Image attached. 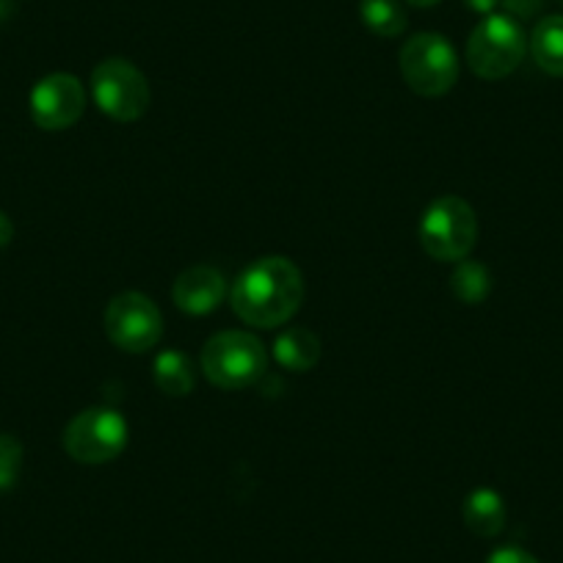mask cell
Listing matches in <instances>:
<instances>
[{
  "mask_svg": "<svg viewBox=\"0 0 563 563\" xmlns=\"http://www.w3.org/2000/svg\"><path fill=\"white\" fill-rule=\"evenodd\" d=\"M202 371L219 389H246L268 371V351L254 334L230 329L205 343Z\"/></svg>",
  "mask_w": 563,
  "mask_h": 563,
  "instance_id": "obj_3",
  "label": "cell"
},
{
  "mask_svg": "<svg viewBox=\"0 0 563 563\" xmlns=\"http://www.w3.org/2000/svg\"><path fill=\"white\" fill-rule=\"evenodd\" d=\"M464 525L481 539H492L506 528V503L495 489H475L464 500Z\"/></svg>",
  "mask_w": 563,
  "mask_h": 563,
  "instance_id": "obj_12",
  "label": "cell"
},
{
  "mask_svg": "<svg viewBox=\"0 0 563 563\" xmlns=\"http://www.w3.org/2000/svg\"><path fill=\"white\" fill-rule=\"evenodd\" d=\"M227 299V279L213 265H191L172 285V301L186 316H208Z\"/></svg>",
  "mask_w": 563,
  "mask_h": 563,
  "instance_id": "obj_10",
  "label": "cell"
},
{
  "mask_svg": "<svg viewBox=\"0 0 563 563\" xmlns=\"http://www.w3.org/2000/svg\"><path fill=\"white\" fill-rule=\"evenodd\" d=\"M23 464V445L12 434H0V492L12 489Z\"/></svg>",
  "mask_w": 563,
  "mask_h": 563,
  "instance_id": "obj_17",
  "label": "cell"
},
{
  "mask_svg": "<svg viewBox=\"0 0 563 563\" xmlns=\"http://www.w3.org/2000/svg\"><path fill=\"white\" fill-rule=\"evenodd\" d=\"M14 238V224L3 210H0V249H7Z\"/></svg>",
  "mask_w": 563,
  "mask_h": 563,
  "instance_id": "obj_21",
  "label": "cell"
},
{
  "mask_svg": "<svg viewBox=\"0 0 563 563\" xmlns=\"http://www.w3.org/2000/svg\"><path fill=\"white\" fill-rule=\"evenodd\" d=\"M128 420L117 409H86L64 429V451L80 464H108L128 448Z\"/></svg>",
  "mask_w": 563,
  "mask_h": 563,
  "instance_id": "obj_7",
  "label": "cell"
},
{
  "mask_svg": "<svg viewBox=\"0 0 563 563\" xmlns=\"http://www.w3.org/2000/svg\"><path fill=\"white\" fill-rule=\"evenodd\" d=\"M406 3H411V7H420V9H429V7H437L440 0H406Z\"/></svg>",
  "mask_w": 563,
  "mask_h": 563,
  "instance_id": "obj_22",
  "label": "cell"
},
{
  "mask_svg": "<svg viewBox=\"0 0 563 563\" xmlns=\"http://www.w3.org/2000/svg\"><path fill=\"white\" fill-rule=\"evenodd\" d=\"M230 301L235 316L249 327L276 329L305 305V274L294 260L268 254L238 274Z\"/></svg>",
  "mask_w": 563,
  "mask_h": 563,
  "instance_id": "obj_1",
  "label": "cell"
},
{
  "mask_svg": "<svg viewBox=\"0 0 563 563\" xmlns=\"http://www.w3.org/2000/svg\"><path fill=\"white\" fill-rule=\"evenodd\" d=\"M417 235L429 257L440 263H462L478 241V216L462 197H440L426 208Z\"/></svg>",
  "mask_w": 563,
  "mask_h": 563,
  "instance_id": "obj_2",
  "label": "cell"
},
{
  "mask_svg": "<svg viewBox=\"0 0 563 563\" xmlns=\"http://www.w3.org/2000/svg\"><path fill=\"white\" fill-rule=\"evenodd\" d=\"M400 75L420 97H442L456 86L459 56L442 34H415L400 51Z\"/></svg>",
  "mask_w": 563,
  "mask_h": 563,
  "instance_id": "obj_5",
  "label": "cell"
},
{
  "mask_svg": "<svg viewBox=\"0 0 563 563\" xmlns=\"http://www.w3.org/2000/svg\"><path fill=\"white\" fill-rule=\"evenodd\" d=\"M486 563H539L530 552L519 550V547H500L486 558Z\"/></svg>",
  "mask_w": 563,
  "mask_h": 563,
  "instance_id": "obj_19",
  "label": "cell"
},
{
  "mask_svg": "<svg viewBox=\"0 0 563 563\" xmlns=\"http://www.w3.org/2000/svg\"><path fill=\"white\" fill-rule=\"evenodd\" d=\"M525 53H528V36L519 20L508 18L506 12L486 14L467 40L470 69L484 80L508 78L522 64Z\"/></svg>",
  "mask_w": 563,
  "mask_h": 563,
  "instance_id": "obj_4",
  "label": "cell"
},
{
  "mask_svg": "<svg viewBox=\"0 0 563 563\" xmlns=\"http://www.w3.org/2000/svg\"><path fill=\"white\" fill-rule=\"evenodd\" d=\"M561 7H563V0H561Z\"/></svg>",
  "mask_w": 563,
  "mask_h": 563,
  "instance_id": "obj_23",
  "label": "cell"
},
{
  "mask_svg": "<svg viewBox=\"0 0 563 563\" xmlns=\"http://www.w3.org/2000/svg\"><path fill=\"white\" fill-rule=\"evenodd\" d=\"M503 0H464V7L467 9H473L475 14H495L497 12V7H500Z\"/></svg>",
  "mask_w": 563,
  "mask_h": 563,
  "instance_id": "obj_20",
  "label": "cell"
},
{
  "mask_svg": "<svg viewBox=\"0 0 563 563\" xmlns=\"http://www.w3.org/2000/svg\"><path fill=\"white\" fill-rule=\"evenodd\" d=\"M86 91L75 75L53 73L31 91V119L42 130H67L84 117Z\"/></svg>",
  "mask_w": 563,
  "mask_h": 563,
  "instance_id": "obj_9",
  "label": "cell"
},
{
  "mask_svg": "<svg viewBox=\"0 0 563 563\" xmlns=\"http://www.w3.org/2000/svg\"><path fill=\"white\" fill-rule=\"evenodd\" d=\"M102 321H106V334L111 343L128 354H144L164 338V316L158 305L135 290L113 296Z\"/></svg>",
  "mask_w": 563,
  "mask_h": 563,
  "instance_id": "obj_8",
  "label": "cell"
},
{
  "mask_svg": "<svg viewBox=\"0 0 563 563\" xmlns=\"http://www.w3.org/2000/svg\"><path fill=\"white\" fill-rule=\"evenodd\" d=\"M155 384L161 387V393L172 395V398H186L188 393H194V384H197L191 360L177 349L158 354V360H155Z\"/></svg>",
  "mask_w": 563,
  "mask_h": 563,
  "instance_id": "obj_14",
  "label": "cell"
},
{
  "mask_svg": "<svg viewBox=\"0 0 563 563\" xmlns=\"http://www.w3.org/2000/svg\"><path fill=\"white\" fill-rule=\"evenodd\" d=\"M360 18L367 31L384 36V40L400 36L406 25H409V18H406V9L400 7V0H362Z\"/></svg>",
  "mask_w": 563,
  "mask_h": 563,
  "instance_id": "obj_15",
  "label": "cell"
},
{
  "mask_svg": "<svg viewBox=\"0 0 563 563\" xmlns=\"http://www.w3.org/2000/svg\"><path fill=\"white\" fill-rule=\"evenodd\" d=\"M274 360L279 362L285 371L307 373L318 365L321 360V340L316 332L305 327H290L276 338L274 343Z\"/></svg>",
  "mask_w": 563,
  "mask_h": 563,
  "instance_id": "obj_11",
  "label": "cell"
},
{
  "mask_svg": "<svg viewBox=\"0 0 563 563\" xmlns=\"http://www.w3.org/2000/svg\"><path fill=\"white\" fill-rule=\"evenodd\" d=\"M503 12L514 20H530L544 9V0H503Z\"/></svg>",
  "mask_w": 563,
  "mask_h": 563,
  "instance_id": "obj_18",
  "label": "cell"
},
{
  "mask_svg": "<svg viewBox=\"0 0 563 563\" xmlns=\"http://www.w3.org/2000/svg\"><path fill=\"white\" fill-rule=\"evenodd\" d=\"M451 288L453 296L464 305H481L492 290V276L486 265L475 263V260H462L451 276Z\"/></svg>",
  "mask_w": 563,
  "mask_h": 563,
  "instance_id": "obj_16",
  "label": "cell"
},
{
  "mask_svg": "<svg viewBox=\"0 0 563 563\" xmlns=\"http://www.w3.org/2000/svg\"><path fill=\"white\" fill-rule=\"evenodd\" d=\"M91 95L97 108L117 122H135L150 111V84L128 58H106L91 73Z\"/></svg>",
  "mask_w": 563,
  "mask_h": 563,
  "instance_id": "obj_6",
  "label": "cell"
},
{
  "mask_svg": "<svg viewBox=\"0 0 563 563\" xmlns=\"http://www.w3.org/2000/svg\"><path fill=\"white\" fill-rule=\"evenodd\" d=\"M533 62L552 78H563V14H550L536 23L528 40Z\"/></svg>",
  "mask_w": 563,
  "mask_h": 563,
  "instance_id": "obj_13",
  "label": "cell"
}]
</instances>
